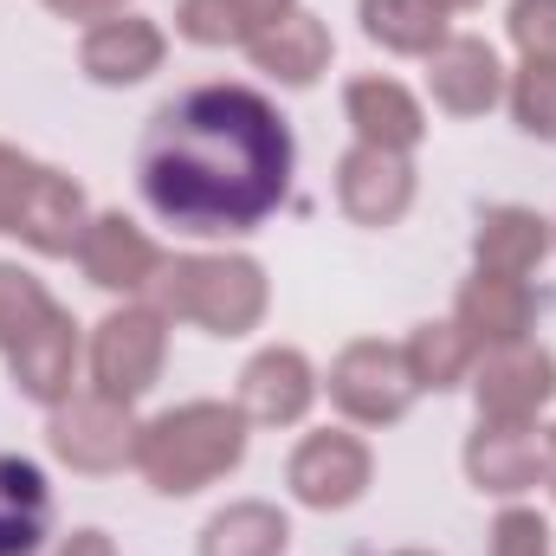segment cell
Returning <instances> with one entry per match:
<instances>
[{
	"mask_svg": "<svg viewBox=\"0 0 556 556\" xmlns=\"http://www.w3.org/2000/svg\"><path fill=\"white\" fill-rule=\"evenodd\" d=\"M162 369V324L149 311H117L98 324V382L111 402H130Z\"/></svg>",
	"mask_w": 556,
	"mask_h": 556,
	"instance_id": "8",
	"label": "cell"
},
{
	"mask_svg": "<svg viewBox=\"0 0 556 556\" xmlns=\"http://www.w3.org/2000/svg\"><path fill=\"white\" fill-rule=\"evenodd\" d=\"M369 479V453L350 433H311L291 459V485L304 505H350Z\"/></svg>",
	"mask_w": 556,
	"mask_h": 556,
	"instance_id": "9",
	"label": "cell"
},
{
	"mask_svg": "<svg viewBox=\"0 0 556 556\" xmlns=\"http://www.w3.org/2000/svg\"><path fill=\"white\" fill-rule=\"evenodd\" d=\"M65 556H111V551H104V538H78Z\"/></svg>",
	"mask_w": 556,
	"mask_h": 556,
	"instance_id": "31",
	"label": "cell"
},
{
	"mask_svg": "<svg viewBox=\"0 0 556 556\" xmlns=\"http://www.w3.org/2000/svg\"><path fill=\"white\" fill-rule=\"evenodd\" d=\"M162 304L220 337H240L266 311V285H260V266L247 260H175L162 273Z\"/></svg>",
	"mask_w": 556,
	"mask_h": 556,
	"instance_id": "4",
	"label": "cell"
},
{
	"mask_svg": "<svg viewBox=\"0 0 556 556\" xmlns=\"http://www.w3.org/2000/svg\"><path fill=\"white\" fill-rule=\"evenodd\" d=\"M240 7H247V20H253V26H273L285 0H240Z\"/></svg>",
	"mask_w": 556,
	"mask_h": 556,
	"instance_id": "29",
	"label": "cell"
},
{
	"mask_svg": "<svg viewBox=\"0 0 556 556\" xmlns=\"http://www.w3.org/2000/svg\"><path fill=\"white\" fill-rule=\"evenodd\" d=\"M311 402V369L298 350H266L247 369V415L253 420H298Z\"/></svg>",
	"mask_w": 556,
	"mask_h": 556,
	"instance_id": "19",
	"label": "cell"
},
{
	"mask_svg": "<svg viewBox=\"0 0 556 556\" xmlns=\"http://www.w3.org/2000/svg\"><path fill=\"white\" fill-rule=\"evenodd\" d=\"M253 59L278 78H291V85H311L324 72V59H330V33L311 13H285L266 33H253Z\"/></svg>",
	"mask_w": 556,
	"mask_h": 556,
	"instance_id": "13",
	"label": "cell"
},
{
	"mask_svg": "<svg viewBox=\"0 0 556 556\" xmlns=\"http://www.w3.org/2000/svg\"><path fill=\"white\" fill-rule=\"evenodd\" d=\"M459 317H466V330L472 337H485V343H518L525 337V324H531V291L518 285V278H472L466 285V298H459Z\"/></svg>",
	"mask_w": 556,
	"mask_h": 556,
	"instance_id": "18",
	"label": "cell"
},
{
	"mask_svg": "<svg viewBox=\"0 0 556 556\" xmlns=\"http://www.w3.org/2000/svg\"><path fill=\"white\" fill-rule=\"evenodd\" d=\"M181 33L201 46H227V39H247L253 20L240 0H181Z\"/></svg>",
	"mask_w": 556,
	"mask_h": 556,
	"instance_id": "25",
	"label": "cell"
},
{
	"mask_svg": "<svg viewBox=\"0 0 556 556\" xmlns=\"http://www.w3.org/2000/svg\"><path fill=\"white\" fill-rule=\"evenodd\" d=\"M466 466H472V479L492 485V492H525V485H538V466H544V459H538V440H531L525 427H492V433L472 440Z\"/></svg>",
	"mask_w": 556,
	"mask_h": 556,
	"instance_id": "20",
	"label": "cell"
},
{
	"mask_svg": "<svg viewBox=\"0 0 556 556\" xmlns=\"http://www.w3.org/2000/svg\"><path fill=\"white\" fill-rule=\"evenodd\" d=\"M330 395H337L356 420H395L408 408V395H415V369H408V356H395V350H382V343H356V350L337 363Z\"/></svg>",
	"mask_w": 556,
	"mask_h": 556,
	"instance_id": "6",
	"label": "cell"
},
{
	"mask_svg": "<svg viewBox=\"0 0 556 556\" xmlns=\"http://www.w3.org/2000/svg\"><path fill=\"white\" fill-rule=\"evenodd\" d=\"M343 207L363 220V227H382V220H395L402 207H408V168H402V155L395 149H376V142H363L350 162H343Z\"/></svg>",
	"mask_w": 556,
	"mask_h": 556,
	"instance_id": "10",
	"label": "cell"
},
{
	"mask_svg": "<svg viewBox=\"0 0 556 556\" xmlns=\"http://www.w3.org/2000/svg\"><path fill=\"white\" fill-rule=\"evenodd\" d=\"M285 551V518L266 505H233L227 518L207 525L201 556H278Z\"/></svg>",
	"mask_w": 556,
	"mask_h": 556,
	"instance_id": "23",
	"label": "cell"
},
{
	"mask_svg": "<svg viewBox=\"0 0 556 556\" xmlns=\"http://www.w3.org/2000/svg\"><path fill=\"white\" fill-rule=\"evenodd\" d=\"M433 98H440L446 111H459V117L485 111V104L498 98V59H492V46H479V39H446V46L433 52Z\"/></svg>",
	"mask_w": 556,
	"mask_h": 556,
	"instance_id": "12",
	"label": "cell"
},
{
	"mask_svg": "<svg viewBox=\"0 0 556 556\" xmlns=\"http://www.w3.org/2000/svg\"><path fill=\"white\" fill-rule=\"evenodd\" d=\"M46 538V479L0 453V556H33Z\"/></svg>",
	"mask_w": 556,
	"mask_h": 556,
	"instance_id": "16",
	"label": "cell"
},
{
	"mask_svg": "<svg viewBox=\"0 0 556 556\" xmlns=\"http://www.w3.org/2000/svg\"><path fill=\"white\" fill-rule=\"evenodd\" d=\"M492 556H544V525H538L531 511L498 518V544H492Z\"/></svg>",
	"mask_w": 556,
	"mask_h": 556,
	"instance_id": "28",
	"label": "cell"
},
{
	"mask_svg": "<svg viewBox=\"0 0 556 556\" xmlns=\"http://www.w3.org/2000/svg\"><path fill=\"white\" fill-rule=\"evenodd\" d=\"M291 175V137L247 85H201L155 111L142 137V188L188 233H240L273 214Z\"/></svg>",
	"mask_w": 556,
	"mask_h": 556,
	"instance_id": "1",
	"label": "cell"
},
{
	"mask_svg": "<svg viewBox=\"0 0 556 556\" xmlns=\"http://www.w3.org/2000/svg\"><path fill=\"white\" fill-rule=\"evenodd\" d=\"M511 39L531 59H556V0H518L511 7Z\"/></svg>",
	"mask_w": 556,
	"mask_h": 556,
	"instance_id": "27",
	"label": "cell"
},
{
	"mask_svg": "<svg viewBox=\"0 0 556 556\" xmlns=\"http://www.w3.org/2000/svg\"><path fill=\"white\" fill-rule=\"evenodd\" d=\"M240 446H247L240 415H227L214 402H194V408H175V415H162L155 427H142L137 466L162 492H194L214 472H227L240 459Z\"/></svg>",
	"mask_w": 556,
	"mask_h": 556,
	"instance_id": "2",
	"label": "cell"
},
{
	"mask_svg": "<svg viewBox=\"0 0 556 556\" xmlns=\"http://www.w3.org/2000/svg\"><path fill=\"white\" fill-rule=\"evenodd\" d=\"M551 389H556L551 356L544 350H525V343H498L485 356V369H479V408L492 420H505V427H525V420L551 402Z\"/></svg>",
	"mask_w": 556,
	"mask_h": 556,
	"instance_id": "7",
	"label": "cell"
},
{
	"mask_svg": "<svg viewBox=\"0 0 556 556\" xmlns=\"http://www.w3.org/2000/svg\"><path fill=\"white\" fill-rule=\"evenodd\" d=\"M518 117H525V130L556 137V59H531L525 65V78H518Z\"/></svg>",
	"mask_w": 556,
	"mask_h": 556,
	"instance_id": "26",
	"label": "cell"
},
{
	"mask_svg": "<svg viewBox=\"0 0 556 556\" xmlns=\"http://www.w3.org/2000/svg\"><path fill=\"white\" fill-rule=\"evenodd\" d=\"M363 20L382 46L395 52H427L446 26V7L440 0H363Z\"/></svg>",
	"mask_w": 556,
	"mask_h": 556,
	"instance_id": "22",
	"label": "cell"
},
{
	"mask_svg": "<svg viewBox=\"0 0 556 556\" xmlns=\"http://www.w3.org/2000/svg\"><path fill=\"white\" fill-rule=\"evenodd\" d=\"M440 7H472V0H440Z\"/></svg>",
	"mask_w": 556,
	"mask_h": 556,
	"instance_id": "32",
	"label": "cell"
},
{
	"mask_svg": "<svg viewBox=\"0 0 556 556\" xmlns=\"http://www.w3.org/2000/svg\"><path fill=\"white\" fill-rule=\"evenodd\" d=\"M78 188L52 168H33L0 149V233H26L39 253H72L78 240Z\"/></svg>",
	"mask_w": 556,
	"mask_h": 556,
	"instance_id": "5",
	"label": "cell"
},
{
	"mask_svg": "<svg viewBox=\"0 0 556 556\" xmlns=\"http://www.w3.org/2000/svg\"><path fill=\"white\" fill-rule=\"evenodd\" d=\"M155 59H162V33L149 20H104L85 39V72L104 78V85H124V78L155 72Z\"/></svg>",
	"mask_w": 556,
	"mask_h": 556,
	"instance_id": "14",
	"label": "cell"
},
{
	"mask_svg": "<svg viewBox=\"0 0 556 556\" xmlns=\"http://www.w3.org/2000/svg\"><path fill=\"white\" fill-rule=\"evenodd\" d=\"M85 273H91V285L130 291V285H142V278L155 273V247L142 240L124 214H111V220H98L85 233Z\"/></svg>",
	"mask_w": 556,
	"mask_h": 556,
	"instance_id": "15",
	"label": "cell"
},
{
	"mask_svg": "<svg viewBox=\"0 0 556 556\" xmlns=\"http://www.w3.org/2000/svg\"><path fill=\"white\" fill-rule=\"evenodd\" d=\"M52 440H59V453H65L72 466L104 472V466H117V459L130 453V420H124V408L104 395V402H78L72 415L52 420Z\"/></svg>",
	"mask_w": 556,
	"mask_h": 556,
	"instance_id": "11",
	"label": "cell"
},
{
	"mask_svg": "<svg viewBox=\"0 0 556 556\" xmlns=\"http://www.w3.org/2000/svg\"><path fill=\"white\" fill-rule=\"evenodd\" d=\"M479 260H485V273H498V278H525L544 260V220L525 214V207H498L485 220V233H479Z\"/></svg>",
	"mask_w": 556,
	"mask_h": 556,
	"instance_id": "21",
	"label": "cell"
},
{
	"mask_svg": "<svg viewBox=\"0 0 556 556\" xmlns=\"http://www.w3.org/2000/svg\"><path fill=\"white\" fill-rule=\"evenodd\" d=\"M59 13H72V20H85V13H104V7H117V0H52Z\"/></svg>",
	"mask_w": 556,
	"mask_h": 556,
	"instance_id": "30",
	"label": "cell"
},
{
	"mask_svg": "<svg viewBox=\"0 0 556 556\" xmlns=\"http://www.w3.org/2000/svg\"><path fill=\"white\" fill-rule=\"evenodd\" d=\"M0 350L39 402L72 389V324L20 266H0Z\"/></svg>",
	"mask_w": 556,
	"mask_h": 556,
	"instance_id": "3",
	"label": "cell"
},
{
	"mask_svg": "<svg viewBox=\"0 0 556 556\" xmlns=\"http://www.w3.org/2000/svg\"><path fill=\"white\" fill-rule=\"evenodd\" d=\"M350 117H356L363 142H376V149H408L420 137L415 98L402 85H389V78H356L350 85Z\"/></svg>",
	"mask_w": 556,
	"mask_h": 556,
	"instance_id": "17",
	"label": "cell"
},
{
	"mask_svg": "<svg viewBox=\"0 0 556 556\" xmlns=\"http://www.w3.org/2000/svg\"><path fill=\"white\" fill-rule=\"evenodd\" d=\"M408 369H415V382H427V389H446V382L466 369V337H459L453 324H427V330H415Z\"/></svg>",
	"mask_w": 556,
	"mask_h": 556,
	"instance_id": "24",
	"label": "cell"
}]
</instances>
